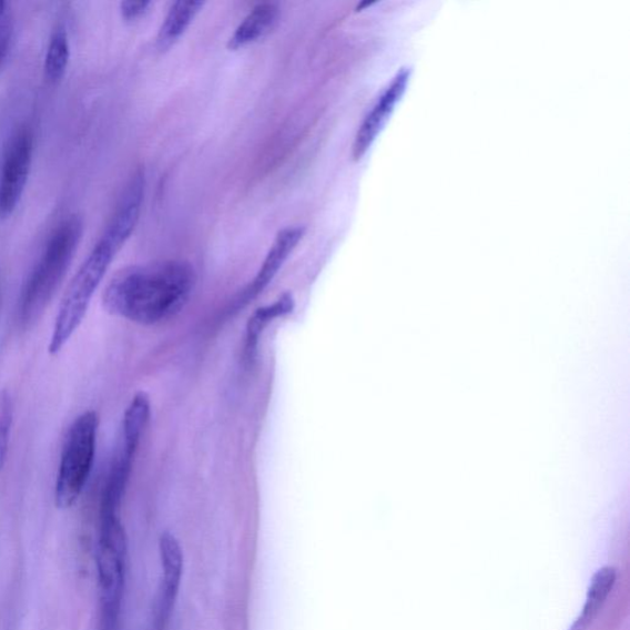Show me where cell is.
Here are the masks:
<instances>
[{"label": "cell", "mask_w": 630, "mask_h": 630, "mask_svg": "<svg viewBox=\"0 0 630 630\" xmlns=\"http://www.w3.org/2000/svg\"><path fill=\"white\" fill-rule=\"evenodd\" d=\"M195 283L193 266L184 262L132 266L110 281L103 305L116 317L153 325L182 309Z\"/></svg>", "instance_id": "obj_1"}, {"label": "cell", "mask_w": 630, "mask_h": 630, "mask_svg": "<svg viewBox=\"0 0 630 630\" xmlns=\"http://www.w3.org/2000/svg\"><path fill=\"white\" fill-rule=\"evenodd\" d=\"M81 238L82 222L75 216L62 221L51 233L20 291L17 308L20 328H31L47 312L69 273Z\"/></svg>", "instance_id": "obj_2"}, {"label": "cell", "mask_w": 630, "mask_h": 630, "mask_svg": "<svg viewBox=\"0 0 630 630\" xmlns=\"http://www.w3.org/2000/svg\"><path fill=\"white\" fill-rule=\"evenodd\" d=\"M125 245L104 231L101 238L73 276L63 296L49 344V353L59 355L82 325L90 303L104 280L112 262Z\"/></svg>", "instance_id": "obj_3"}, {"label": "cell", "mask_w": 630, "mask_h": 630, "mask_svg": "<svg viewBox=\"0 0 630 630\" xmlns=\"http://www.w3.org/2000/svg\"><path fill=\"white\" fill-rule=\"evenodd\" d=\"M96 571L104 630H115L125 589L128 537L118 514H100Z\"/></svg>", "instance_id": "obj_4"}, {"label": "cell", "mask_w": 630, "mask_h": 630, "mask_svg": "<svg viewBox=\"0 0 630 630\" xmlns=\"http://www.w3.org/2000/svg\"><path fill=\"white\" fill-rule=\"evenodd\" d=\"M98 430V414L88 410L78 416L67 433L54 487V504L60 510L72 508L92 475Z\"/></svg>", "instance_id": "obj_5"}, {"label": "cell", "mask_w": 630, "mask_h": 630, "mask_svg": "<svg viewBox=\"0 0 630 630\" xmlns=\"http://www.w3.org/2000/svg\"><path fill=\"white\" fill-rule=\"evenodd\" d=\"M33 140L31 131L17 129L6 145L2 173H0V217L13 213L24 194L32 162Z\"/></svg>", "instance_id": "obj_6"}, {"label": "cell", "mask_w": 630, "mask_h": 630, "mask_svg": "<svg viewBox=\"0 0 630 630\" xmlns=\"http://www.w3.org/2000/svg\"><path fill=\"white\" fill-rule=\"evenodd\" d=\"M160 555L163 568L162 588L156 602V624L164 627L177 598L184 572V553L176 537L163 532L160 537Z\"/></svg>", "instance_id": "obj_7"}, {"label": "cell", "mask_w": 630, "mask_h": 630, "mask_svg": "<svg viewBox=\"0 0 630 630\" xmlns=\"http://www.w3.org/2000/svg\"><path fill=\"white\" fill-rule=\"evenodd\" d=\"M408 79L409 72L402 71L388 87L386 93L382 94L373 111L369 112L355 139L353 148L354 160H362L367 153L370 144L374 143L392 114L393 109L398 104L400 96L405 92V88H407Z\"/></svg>", "instance_id": "obj_8"}, {"label": "cell", "mask_w": 630, "mask_h": 630, "mask_svg": "<svg viewBox=\"0 0 630 630\" xmlns=\"http://www.w3.org/2000/svg\"><path fill=\"white\" fill-rule=\"evenodd\" d=\"M303 234H305V230L301 227H288L276 235L261 270H258L250 288L245 292L247 299L262 294L270 283H273L281 267L284 266L289 255L296 250V246L303 238Z\"/></svg>", "instance_id": "obj_9"}, {"label": "cell", "mask_w": 630, "mask_h": 630, "mask_svg": "<svg viewBox=\"0 0 630 630\" xmlns=\"http://www.w3.org/2000/svg\"><path fill=\"white\" fill-rule=\"evenodd\" d=\"M278 18L280 8L277 4L256 6L234 31L228 41V49L232 51L240 50L264 38L276 27Z\"/></svg>", "instance_id": "obj_10"}, {"label": "cell", "mask_w": 630, "mask_h": 630, "mask_svg": "<svg viewBox=\"0 0 630 630\" xmlns=\"http://www.w3.org/2000/svg\"><path fill=\"white\" fill-rule=\"evenodd\" d=\"M151 416V400L148 393L139 392L123 415L121 451L136 456L142 435Z\"/></svg>", "instance_id": "obj_11"}, {"label": "cell", "mask_w": 630, "mask_h": 630, "mask_svg": "<svg viewBox=\"0 0 630 630\" xmlns=\"http://www.w3.org/2000/svg\"><path fill=\"white\" fill-rule=\"evenodd\" d=\"M202 2H177L171 10L158 32L156 47L158 50L166 51L174 47V43L184 35V32L194 21L201 9L204 8Z\"/></svg>", "instance_id": "obj_12"}, {"label": "cell", "mask_w": 630, "mask_h": 630, "mask_svg": "<svg viewBox=\"0 0 630 630\" xmlns=\"http://www.w3.org/2000/svg\"><path fill=\"white\" fill-rule=\"evenodd\" d=\"M295 299L291 294H284L273 305L258 308L246 324L245 348L247 355L253 356L264 331L270 323L294 312Z\"/></svg>", "instance_id": "obj_13"}, {"label": "cell", "mask_w": 630, "mask_h": 630, "mask_svg": "<svg viewBox=\"0 0 630 630\" xmlns=\"http://www.w3.org/2000/svg\"><path fill=\"white\" fill-rule=\"evenodd\" d=\"M71 59L69 33L63 26L52 32L47 55H44L43 72L50 84H55L64 77Z\"/></svg>", "instance_id": "obj_14"}, {"label": "cell", "mask_w": 630, "mask_h": 630, "mask_svg": "<svg viewBox=\"0 0 630 630\" xmlns=\"http://www.w3.org/2000/svg\"><path fill=\"white\" fill-rule=\"evenodd\" d=\"M616 569L609 567L596 573L588 593L587 604L583 607V612L571 630H585L588 628L593 618L600 612L607 596L610 595L616 582Z\"/></svg>", "instance_id": "obj_15"}, {"label": "cell", "mask_w": 630, "mask_h": 630, "mask_svg": "<svg viewBox=\"0 0 630 630\" xmlns=\"http://www.w3.org/2000/svg\"><path fill=\"white\" fill-rule=\"evenodd\" d=\"M11 424H13V403L7 393H2L0 394V470L8 455Z\"/></svg>", "instance_id": "obj_16"}, {"label": "cell", "mask_w": 630, "mask_h": 630, "mask_svg": "<svg viewBox=\"0 0 630 630\" xmlns=\"http://www.w3.org/2000/svg\"><path fill=\"white\" fill-rule=\"evenodd\" d=\"M151 2H122L121 16L126 21H136L149 13Z\"/></svg>", "instance_id": "obj_17"}, {"label": "cell", "mask_w": 630, "mask_h": 630, "mask_svg": "<svg viewBox=\"0 0 630 630\" xmlns=\"http://www.w3.org/2000/svg\"><path fill=\"white\" fill-rule=\"evenodd\" d=\"M4 52H6V40L3 38H0V61H2Z\"/></svg>", "instance_id": "obj_18"}, {"label": "cell", "mask_w": 630, "mask_h": 630, "mask_svg": "<svg viewBox=\"0 0 630 630\" xmlns=\"http://www.w3.org/2000/svg\"><path fill=\"white\" fill-rule=\"evenodd\" d=\"M6 8H7V4L4 2H0V19L3 18V16L6 13Z\"/></svg>", "instance_id": "obj_19"}]
</instances>
